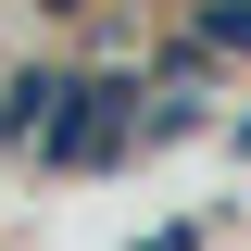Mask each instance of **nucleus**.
<instances>
[{"mask_svg": "<svg viewBox=\"0 0 251 251\" xmlns=\"http://www.w3.org/2000/svg\"><path fill=\"white\" fill-rule=\"evenodd\" d=\"M188 38H201L214 63H226V50H251V0H201V13H188Z\"/></svg>", "mask_w": 251, "mask_h": 251, "instance_id": "f257e3e1", "label": "nucleus"}, {"mask_svg": "<svg viewBox=\"0 0 251 251\" xmlns=\"http://www.w3.org/2000/svg\"><path fill=\"white\" fill-rule=\"evenodd\" d=\"M138 251H188V226H163V239H138Z\"/></svg>", "mask_w": 251, "mask_h": 251, "instance_id": "f03ea898", "label": "nucleus"}, {"mask_svg": "<svg viewBox=\"0 0 251 251\" xmlns=\"http://www.w3.org/2000/svg\"><path fill=\"white\" fill-rule=\"evenodd\" d=\"M239 163H251V113H239Z\"/></svg>", "mask_w": 251, "mask_h": 251, "instance_id": "7ed1b4c3", "label": "nucleus"}]
</instances>
